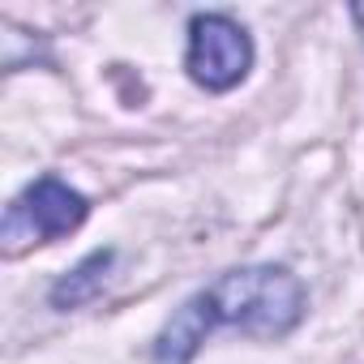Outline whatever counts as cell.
Listing matches in <instances>:
<instances>
[{
  "label": "cell",
  "instance_id": "cell-1",
  "mask_svg": "<svg viewBox=\"0 0 364 364\" xmlns=\"http://www.w3.org/2000/svg\"><path fill=\"white\" fill-rule=\"evenodd\" d=\"M304 317V287L279 266H245L219 274L210 287L189 296L171 313L154 343V364H189L193 351L219 326L245 330L253 338H283Z\"/></svg>",
  "mask_w": 364,
  "mask_h": 364
},
{
  "label": "cell",
  "instance_id": "cell-2",
  "mask_svg": "<svg viewBox=\"0 0 364 364\" xmlns=\"http://www.w3.org/2000/svg\"><path fill=\"white\" fill-rule=\"evenodd\" d=\"M86 198L77 189H69L65 180L56 176H43L35 185L14 198L5 206V223H0V240H5V253L18 257L22 249L31 245H43V240H56V236H69L73 228H82L86 219Z\"/></svg>",
  "mask_w": 364,
  "mask_h": 364
},
{
  "label": "cell",
  "instance_id": "cell-3",
  "mask_svg": "<svg viewBox=\"0 0 364 364\" xmlns=\"http://www.w3.org/2000/svg\"><path fill=\"white\" fill-rule=\"evenodd\" d=\"M253 65V43L245 26H236L223 14H202L189 26V56L185 69L206 90H232Z\"/></svg>",
  "mask_w": 364,
  "mask_h": 364
},
{
  "label": "cell",
  "instance_id": "cell-4",
  "mask_svg": "<svg viewBox=\"0 0 364 364\" xmlns=\"http://www.w3.org/2000/svg\"><path fill=\"white\" fill-rule=\"evenodd\" d=\"M107 262H112V253H95V257H86L69 279H60L56 283V291H52V300L65 309V304H82L99 283H103V270H107Z\"/></svg>",
  "mask_w": 364,
  "mask_h": 364
},
{
  "label": "cell",
  "instance_id": "cell-5",
  "mask_svg": "<svg viewBox=\"0 0 364 364\" xmlns=\"http://www.w3.org/2000/svg\"><path fill=\"white\" fill-rule=\"evenodd\" d=\"M355 22H360V26H364V5H360V9H355Z\"/></svg>",
  "mask_w": 364,
  "mask_h": 364
}]
</instances>
